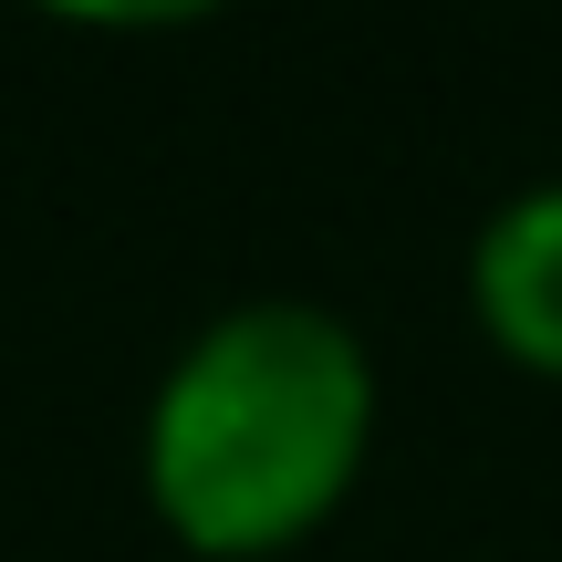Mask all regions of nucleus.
Listing matches in <instances>:
<instances>
[{"label":"nucleus","instance_id":"f257e3e1","mask_svg":"<svg viewBox=\"0 0 562 562\" xmlns=\"http://www.w3.org/2000/svg\"><path fill=\"white\" fill-rule=\"evenodd\" d=\"M375 448V355L344 313L292 292L229 302L157 375L146 501L209 562H261L323 531Z\"/></svg>","mask_w":562,"mask_h":562},{"label":"nucleus","instance_id":"f03ea898","mask_svg":"<svg viewBox=\"0 0 562 562\" xmlns=\"http://www.w3.org/2000/svg\"><path fill=\"white\" fill-rule=\"evenodd\" d=\"M469 302H480V334L501 344L531 375H562V178L521 188L480 220L469 250Z\"/></svg>","mask_w":562,"mask_h":562}]
</instances>
